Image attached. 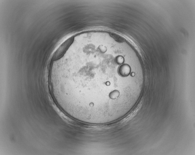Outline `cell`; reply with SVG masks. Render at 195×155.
<instances>
[{"label": "cell", "mask_w": 195, "mask_h": 155, "mask_svg": "<svg viewBox=\"0 0 195 155\" xmlns=\"http://www.w3.org/2000/svg\"><path fill=\"white\" fill-rule=\"evenodd\" d=\"M74 39V37L72 36L62 43L53 54L52 59L55 61L61 58L73 43Z\"/></svg>", "instance_id": "obj_1"}, {"label": "cell", "mask_w": 195, "mask_h": 155, "mask_svg": "<svg viewBox=\"0 0 195 155\" xmlns=\"http://www.w3.org/2000/svg\"><path fill=\"white\" fill-rule=\"evenodd\" d=\"M120 73L121 75L123 76H126L128 75L130 71V68L129 66L127 65H123L120 67Z\"/></svg>", "instance_id": "obj_2"}]
</instances>
